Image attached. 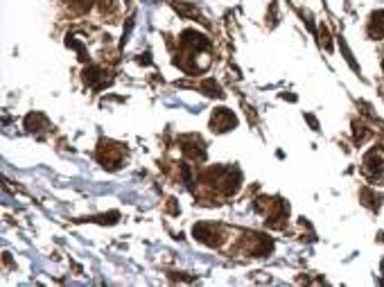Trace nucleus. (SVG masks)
I'll use <instances>...</instances> for the list:
<instances>
[{
  "label": "nucleus",
  "instance_id": "nucleus-1",
  "mask_svg": "<svg viewBox=\"0 0 384 287\" xmlns=\"http://www.w3.org/2000/svg\"><path fill=\"white\" fill-rule=\"evenodd\" d=\"M194 238H197L199 242L215 247V244H219V228L215 226V224H197V226H194Z\"/></svg>",
  "mask_w": 384,
  "mask_h": 287
},
{
  "label": "nucleus",
  "instance_id": "nucleus-2",
  "mask_svg": "<svg viewBox=\"0 0 384 287\" xmlns=\"http://www.w3.org/2000/svg\"><path fill=\"white\" fill-rule=\"evenodd\" d=\"M210 124H213V129H217V132H228L231 127H235V116L228 109H217L213 120H210Z\"/></svg>",
  "mask_w": 384,
  "mask_h": 287
},
{
  "label": "nucleus",
  "instance_id": "nucleus-3",
  "mask_svg": "<svg viewBox=\"0 0 384 287\" xmlns=\"http://www.w3.org/2000/svg\"><path fill=\"white\" fill-rule=\"evenodd\" d=\"M364 165H366V172H368L371 176H380L382 170H384V159H382V154L377 152V149L368 152L366 159H364Z\"/></svg>",
  "mask_w": 384,
  "mask_h": 287
},
{
  "label": "nucleus",
  "instance_id": "nucleus-4",
  "mask_svg": "<svg viewBox=\"0 0 384 287\" xmlns=\"http://www.w3.org/2000/svg\"><path fill=\"white\" fill-rule=\"evenodd\" d=\"M368 32H371V36H377V39H382V36H384V12L373 14Z\"/></svg>",
  "mask_w": 384,
  "mask_h": 287
},
{
  "label": "nucleus",
  "instance_id": "nucleus-5",
  "mask_svg": "<svg viewBox=\"0 0 384 287\" xmlns=\"http://www.w3.org/2000/svg\"><path fill=\"white\" fill-rule=\"evenodd\" d=\"M203 91H208L206 93V95H213V97H222L224 95V93H222V88H219L217 84H215V82L213 80H206V82H203Z\"/></svg>",
  "mask_w": 384,
  "mask_h": 287
},
{
  "label": "nucleus",
  "instance_id": "nucleus-6",
  "mask_svg": "<svg viewBox=\"0 0 384 287\" xmlns=\"http://www.w3.org/2000/svg\"><path fill=\"white\" fill-rule=\"evenodd\" d=\"M70 3H72V9H75L77 14H84V12H88V9H91L93 0H70Z\"/></svg>",
  "mask_w": 384,
  "mask_h": 287
}]
</instances>
